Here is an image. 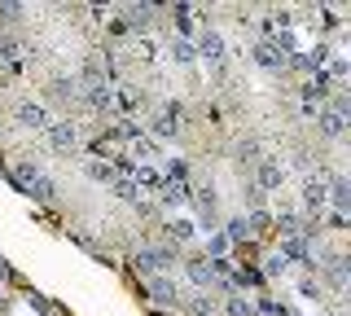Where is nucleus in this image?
<instances>
[{"label":"nucleus","mask_w":351,"mask_h":316,"mask_svg":"<svg viewBox=\"0 0 351 316\" xmlns=\"http://www.w3.org/2000/svg\"><path fill=\"white\" fill-rule=\"evenodd\" d=\"M325 14L321 9H285V14L263 31V49L290 71H316L325 53Z\"/></svg>","instance_id":"nucleus-1"},{"label":"nucleus","mask_w":351,"mask_h":316,"mask_svg":"<svg viewBox=\"0 0 351 316\" xmlns=\"http://www.w3.org/2000/svg\"><path fill=\"white\" fill-rule=\"evenodd\" d=\"M0 312L5 316H62L58 308H53L44 294H36V290H22V286H14L9 290V299L0 303Z\"/></svg>","instance_id":"nucleus-2"},{"label":"nucleus","mask_w":351,"mask_h":316,"mask_svg":"<svg viewBox=\"0 0 351 316\" xmlns=\"http://www.w3.org/2000/svg\"><path fill=\"white\" fill-rule=\"evenodd\" d=\"M14 286H18V281H14V268H9L5 259H0V303L9 299V290H14Z\"/></svg>","instance_id":"nucleus-3"},{"label":"nucleus","mask_w":351,"mask_h":316,"mask_svg":"<svg viewBox=\"0 0 351 316\" xmlns=\"http://www.w3.org/2000/svg\"><path fill=\"white\" fill-rule=\"evenodd\" d=\"M9 62V36H5V27H0V66Z\"/></svg>","instance_id":"nucleus-4"}]
</instances>
